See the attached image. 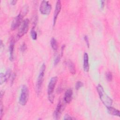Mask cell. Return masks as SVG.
Returning a JSON list of instances; mask_svg holds the SVG:
<instances>
[{"label": "cell", "instance_id": "1", "mask_svg": "<svg viewBox=\"0 0 120 120\" xmlns=\"http://www.w3.org/2000/svg\"><path fill=\"white\" fill-rule=\"evenodd\" d=\"M28 7L27 5L24 6L20 13L13 19L11 24V30H14L19 27L22 24L24 16L28 12Z\"/></svg>", "mask_w": 120, "mask_h": 120}, {"label": "cell", "instance_id": "2", "mask_svg": "<svg viewBox=\"0 0 120 120\" xmlns=\"http://www.w3.org/2000/svg\"><path fill=\"white\" fill-rule=\"evenodd\" d=\"M97 90L100 99L103 104L106 107L112 106V100L105 92L102 85L98 84L97 87Z\"/></svg>", "mask_w": 120, "mask_h": 120}, {"label": "cell", "instance_id": "3", "mask_svg": "<svg viewBox=\"0 0 120 120\" xmlns=\"http://www.w3.org/2000/svg\"><path fill=\"white\" fill-rule=\"evenodd\" d=\"M58 81V77L57 76H54L52 77L47 87V93H48V100L51 103H53L54 101V95L53 91Z\"/></svg>", "mask_w": 120, "mask_h": 120}, {"label": "cell", "instance_id": "4", "mask_svg": "<svg viewBox=\"0 0 120 120\" xmlns=\"http://www.w3.org/2000/svg\"><path fill=\"white\" fill-rule=\"evenodd\" d=\"M45 65L44 63H43L41 67L39 74L38 76L37 83H36V92L37 94H39L41 91L42 85L43 84V82L44 81V77L45 75Z\"/></svg>", "mask_w": 120, "mask_h": 120}, {"label": "cell", "instance_id": "5", "mask_svg": "<svg viewBox=\"0 0 120 120\" xmlns=\"http://www.w3.org/2000/svg\"><path fill=\"white\" fill-rule=\"evenodd\" d=\"M29 98V90L27 86L23 85L21 89L20 96L19 97V102L22 105H25Z\"/></svg>", "mask_w": 120, "mask_h": 120}, {"label": "cell", "instance_id": "6", "mask_svg": "<svg viewBox=\"0 0 120 120\" xmlns=\"http://www.w3.org/2000/svg\"><path fill=\"white\" fill-rule=\"evenodd\" d=\"M30 21L27 18L23 21L22 24L20 25L18 32L17 33V37L21 38L28 31L29 28Z\"/></svg>", "mask_w": 120, "mask_h": 120}, {"label": "cell", "instance_id": "7", "mask_svg": "<svg viewBox=\"0 0 120 120\" xmlns=\"http://www.w3.org/2000/svg\"><path fill=\"white\" fill-rule=\"evenodd\" d=\"M52 9V6L48 1L43 0L39 7V11L40 13L45 15L50 14Z\"/></svg>", "mask_w": 120, "mask_h": 120}, {"label": "cell", "instance_id": "8", "mask_svg": "<svg viewBox=\"0 0 120 120\" xmlns=\"http://www.w3.org/2000/svg\"><path fill=\"white\" fill-rule=\"evenodd\" d=\"M61 9V1L60 0H57L56 3L55 8V10L54 12V16H53V26H54L56 23L58 15L60 13Z\"/></svg>", "mask_w": 120, "mask_h": 120}, {"label": "cell", "instance_id": "9", "mask_svg": "<svg viewBox=\"0 0 120 120\" xmlns=\"http://www.w3.org/2000/svg\"><path fill=\"white\" fill-rule=\"evenodd\" d=\"M63 105L62 104L61 102L60 101L57 104V105L56 107L55 110L54 112V117L55 119L58 120L61 115V113L63 110L64 109Z\"/></svg>", "mask_w": 120, "mask_h": 120}, {"label": "cell", "instance_id": "10", "mask_svg": "<svg viewBox=\"0 0 120 120\" xmlns=\"http://www.w3.org/2000/svg\"><path fill=\"white\" fill-rule=\"evenodd\" d=\"M73 91L71 89H69L66 90L65 93L64 100L66 103L69 104L71 102L72 99Z\"/></svg>", "mask_w": 120, "mask_h": 120}, {"label": "cell", "instance_id": "11", "mask_svg": "<svg viewBox=\"0 0 120 120\" xmlns=\"http://www.w3.org/2000/svg\"><path fill=\"white\" fill-rule=\"evenodd\" d=\"M83 70L85 72H88L89 71V57L88 54L85 52L83 55Z\"/></svg>", "mask_w": 120, "mask_h": 120}, {"label": "cell", "instance_id": "12", "mask_svg": "<svg viewBox=\"0 0 120 120\" xmlns=\"http://www.w3.org/2000/svg\"><path fill=\"white\" fill-rule=\"evenodd\" d=\"M14 46H15V41L13 38L11 39L10 41L9 47V59L11 61H12L14 59Z\"/></svg>", "mask_w": 120, "mask_h": 120}, {"label": "cell", "instance_id": "13", "mask_svg": "<svg viewBox=\"0 0 120 120\" xmlns=\"http://www.w3.org/2000/svg\"><path fill=\"white\" fill-rule=\"evenodd\" d=\"M107 112L108 113H109L112 115L116 116L118 117L120 116V111L114 108V107H112L111 106H109V107H107Z\"/></svg>", "mask_w": 120, "mask_h": 120}, {"label": "cell", "instance_id": "14", "mask_svg": "<svg viewBox=\"0 0 120 120\" xmlns=\"http://www.w3.org/2000/svg\"><path fill=\"white\" fill-rule=\"evenodd\" d=\"M67 64L70 73L72 74V75H75V74L76 69L74 63L70 60H68L67 62Z\"/></svg>", "mask_w": 120, "mask_h": 120}, {"label": "cell", "instance_id": "15", "mask_svg": "<svg viewBox=\"0 0 120 120\" xmlns=\"http://www.w3.org/2000/svg\"><path fill=\"white\" fill-rule=\"evenodd\" d=\"M50 44L52 49L56 51L58 48V44L57 40L55 39V38H52L50 41Z\"/></svg>", "mask_w": 120, "mask_h": 120}, {"label": "cell", "instance_id": "16", "mask_svg": "<svg viewBox=\"0 0 120 120\" xmlns=\"http://www.w3.org/2000/svg\"><path fill=\"white\" fill-rule=\"evenodd\" d=\"M34 28V27H33V28L31 29L30 30V35L33 40H36L37 38V33L35 31Z\"/></svg>", "mask_w": 120, "mask_h": 120}, {"label": "cell", "instance_id": "17", "mask_svg": "<svg viewBox=\"0 0 120 120\" xmlns=\"http://www.w3.org/2000/svg\"><path fill=\"white\" fill-rule=\"evenodd\" d=\"M6 78L5 77V74L2 73H0V84H2L3 83L6 82Z\"/></svg>", "mask_w": 120, "mask_h": 120}, {"label": "cell", "instance_id": "18", "mask_svg": "<svg viewBox=\"0 0 120 120\" xmlns=\"http://www.w3.org/2000/svg\"><path fill=\"white\" fill-rule=\"evenodd\" d=\"M106 78L108 81H109V82L112 81V74L111 72L108 71L106 73Z\"/></svg>", "mask_w": 120, "mask_h": 120}, {"label": "cell", "instance_id": "19", "mask_svg": "<svg viewBox=\"0 0 120 120\" xmlns=\"http://www.w3.org/2000/svg\"><path fill=\"white\" fill-rule=\"evenodd\" d=\"M83 83L81 82V81H77L75 84V89L76 90H78L79 89H80L81 87H82L83 86Z\"/></svg>", "mask_w": 120, "mask_h": 120}, {"label": "cell", "instance_id": "20", "mask_svg": "<svg viewBox=\"0 0 120 120\" xmlns=\"http://www.w3.org/2000/svg\"><path fill=\"white\" fill-rule=\"evenodd\" d=\"M5 77H6V80L7 81H8V80L10 78L11 75V70L8 69L7 70V71H6V73L5 74Z\"/></svg>", "mask_w": 120, "mask_h": 120}, {"label": "cell", "instance_id": "21", "mask_svg": "<svg viewBox=\"0 0 120 120\" xmlns=\"http://www.w3.org/2000/svg\"><path fill=\"white\" fill-rule=\"evenodd\" d=\"M61 55H58L56 56V57L55 58V60H54V65H56L58 64V63L60 62V57H61Z\"/></svg>", "mask_w": 120, "mask_h": 120}, {"label": "cell", "instance_id": "22", "mask_svg": "<svg viewBox=\"0 0 120 120\" xmlns=\"http://www.w3.org/2000/svg\"><path fill=\"white\" fill-rule=\"evenodd\" d=\"M27 49V46H26V45L25 44V43H22V44L20 46V51L22 52H24L25 51V50H26Z\"/></svg>", "mask_w": 120, "mask_h": 120}, {"label": "cell", "instance_id": "23", "mask_svg": "<svg viewBox=\"0 0 120 120\" xmlns=\"http://www.w3.org/2000/svg\"><path fill=\"white\" fill-rule=\"evenodd\" d=\"M84 40H85V41L86 42L87 46H88V48H89V47H90V42H89V38H88V36H86V35H85L84 36Z\"/></svg>", "mask_w": 120, "mask_h": 120}, {"label": "cell", "instance_id": "24", "mask_svg": "<svg viewBox=\"0 0 120 120\" xmlns=\"http://www.w3.org/2000/svg\"><path fill=\"white\" fill-rule=\"evenodd\" d=\"M0 119H1V118L2 117V115H3V105H2V99H0Z\"/></svg>", "mask_w": 120, "mask_h": 120}, {"label": "cell", "instance_id": "25", "mask_svg": "<svg viewBox=\"0 0 120 120\" xmlns=\"http://www.w3.org/2000/svg\"><path fill=\"white\" fill-rule=\"evenodd\" d=\"M64 120H73V119H75L74 118H72V117H71L70 115H68V114H66L64 116Z\"/></svg>", "mask_w": 120, "mask_h": 120}, {"label": "cell", "instance_id": "26", "mask_svg": "<svg viewBox=\"0 0 120 120\" xmlns=\"http://www.w3.org/2000/svg\"><path fill=\"white\" fill-rule=\"evenodd\" d=\"M105 2L104 0H101V9H103L105 7Z\"/></svg>", "mask_w": 120, "mask_h": 120}, {"label": "cell", "instance_id": "27", "mask_svg": "<svg viewBox=\"0 0 120 120\" xmlns=\"http://www.w3.org/2000/svg\"><path fill=\"white\" fill-rule=\"evenodd\" d=\"M15 74H13V75H12V79H11V83H13V82H14V81L15 80Z\"/></svg>", "mask_w": 120, "mask_h": 120}, {"label": "cell", "instance_id": "28", "mask_svg": "<svg viewBox=\"0 0 120 120\" xmlns=\"http://www.w3.org/2000/svg\"><path fill=\"white\" fill-rule=\"evenodd\" d=\"M17 2V0H12L11 1V4L12 5H15L16 4Z\"/></svg>", "mask_w": 120, "mask_h": 120}]
</instances>
